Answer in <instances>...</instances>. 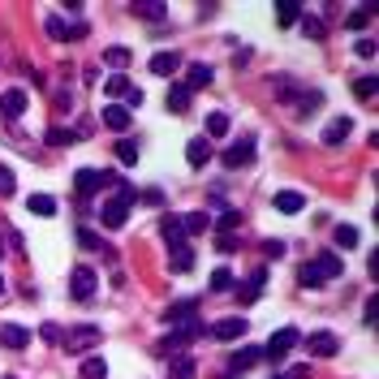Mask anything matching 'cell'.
I'll return each instance as SVG.
<instances>
[{"label":"cell","mask_w":379,"mask_h":379,"mask_svg":"<svg viewBox=\"0 0 379 379\" xmlns=\"http://www.w3.org/2000/svg\"><path fill=\"white\" fill-rule=\"evenodd\" d=\"M17 190V177H13V168L9 164H0V198H9Z\"/></svg>","instance_id":"obj_33"},{"label":"cell","mask_w":379,"mask_h":379,"mask_svg":"<svg viewBox=\"0 0 379 379\" xmlns=\"http://www.w3.org/2000/svg\"><path fill=\"white\" fill-rule=\"evenodd\" d=\"M302 31H306L311 39H323V22H319V17H306V22H302Z\"/></svg>","instance_id":"obj_45"},{"label":"cell","mask_w":379,"mask_h":379,"mask_svg":"<svg viewBox=\"0 0 379 379\" xmlns=\"http://www.w3.org/2000/svg\"><path fill=\"white\" fill-rule=\"evenodd\" d=\"M39 336H43L47 345H61V336H65V332H61L57 323H43V327H39Z\"/></svg>","instance_id":"obj_42"},{"label":"cell","mask_w":379,"mask_h":379,"mask_svg":"<svg viewBox=\"0 0 379 379\" xmlns=\"http://www.w3.org/2000/svg\"><path fill=\"white\" fill-rule=\"evenodd\" d=\"M168 112H190V91H186L181 82L168 91Z\"/></svg>","instance_id":"obj_20"},{"label":"cell","mask_w":379,"mask_h":379,"mask_svg":"<svg viewBox=\"0 0 379 379\" xmlns=\"http://www.w3.org/2000/svg\"><path fill=\"white\" fill-rule=\"evenodd\" d=\"M220 250H224V255H233V250H237V237H224V233H220Z\"/></svg>","instance_id":"obj_49"},{"label":"cell","mask_w":379,"mask_h":379,"mask_svg":"<svg viewBox=\"0 0 379 379\" xmlns=\"http://www.w3.org/2000/svg\"><path fill=\"white\" fill-rule=\"evenodd\" d=\"M246 327H250V323H246L241 315L216 319V323H211V341H241V336H246Z\"/></svg>","instance_id":"obj_3"},{"label":"cell","mask_w":379,"mask_h":379,"mask_svg":"<svg viewBox=\"0 0 379 379\" xmlns=\"http://www.w3.org/2000/svg\"><path fill=\"white\" fill-rule=\"evenodd\" d=\"M168 379H194V358H186V353H181V358H172L168 362Z\"/></svg>","instance_id":"obj_21"},{"label":"cell","mask_w":379,"mask_h":379,"mask_svg":"<svg viewBox=\"0 0 379 379\" xmlns=\"http://www.w3.org/2000/svg\"><path fill=\"white\" fill-rule=\"evenodd\" d=\"M73 186H78V194H95V190H104L108 186V172L104 168H78V172H73Z\"/></svg>","instance_id":"obj_4"},{"label":"cell","mask_w":379,"mask_h":379,"mask_svg":"<svg viewBox=\"0 0 379 379\" xmlns=\"http://www.w3.org/2000/svg\"><path fill=\"white\" fill-rule=\"evenodd\" d=\"M211 78H216V69H211V65H190V69H186V82H181V87H186V91L194 95V91L211 87Z\"/></svg>","instance_id":"obj_11"},{"label":"cell","mask_w":379,"mask_h":379,"mask_svg":"<svg viewBox=\"0 0 379 379\" xmlns=\"http://www.w3.org/2000/svg\"><path fill=\"white\" fill-rule=\"evenodd\" d=\"M43 31H47V35H52L57 43H65V39H69V27H65V22H61L57 13H47V17H43Z\"/></svg>","instance_id":"obj_27"},{"label":"cell","mask_w":379,"mask_h":379,"mask_svg":"<svg viewBox=\"0 0 379 379\" xmlns=\"http://www.w3.org/2000/svg\"><path fill=\"white\" fill-rule=\"evenodd\" d=\"M99 336H104V332H99L95 323H82V327H73V332H69L61 345H69V349H95V345H99Z\"/></svg>","instance_id":"obj_8"},{"label":"cell","mask_w":379,"mask_h":379,"mask_svg":"<svg viewBox=\"0 0 379 379\" xmlns=\"http://www.w3.org/2000/svg\"><path fill=\"white\" fill-rule=\"evenodd\" d=\"M237 224H241V211H233V207H229V211H224V216H220V233H224V237H229V233L237 229Z\"/></svg>","instance_id":"obj_37"},{"label":"cell","mask_w":379,"mask_h":379,"mask_svg":"<svg viewBox=\"0 0 379 379\" xmlns=\"http://www.w3.org/2000/svg\"><path fill=\"white\" fill-rule=\"evenodd\" d=\"M0 345L5 349H27L31 345V332L22 323H0Z\"/></svg>","instance_id":"obj_10"},{"label":"cell","mask_w":379,"mask_h":379,"mask_svg":"<svg viewBox=\"0 0 379 379\" xmlns=\"http://www.w3.org/2000/svg\"><path fill=\"white\" fill-rule=\"evenodd\" d=\"M117 160H121V164H138V147H134L130 138L117 142Z\"/></svg>","instance_id":"obj_36"},{"label":"cell","mask_w":379,"mask_h":379,"mask_svg":"<svg viewBox=\"0 0 379 379\" xmlns=\"http://www.w3.org/2000/svg\"><path fill=\"white\" fill-rule=\"evenodd\" d=\"M224 289H233V272L229 267H216L211 272V293H224Z\"/></svg>","instance_id":"obj_32"},{"label":"cell","mask_w":379,"mask_h":379,"mask_svg":"<svg viewBox=\"0 0 379 379\" xmlns=\"http://www.w3.org/2000/svg\"><path fill=\"white\" fill-rule=\"evenodd\" d=\"M250 160H255V138H237L229 151H224V168H241V164H250Z\"/></svg>","instance_id":"obj_5"},{"label":"cell","mask_w":379,"mask_h":379,"mask_svg":"<svg viewBox=\"0 0 379 379\" xmlns=\"http://www.w3.org/2000/svg\"><path fill=\"white\" fill-rule=\"evenodd\" d=\"M353 52H358L362 61H371V57H375V43H371V39H358V43H353Z\"/></svg>","instance_id":"obj_47"},{"label":"cell","mask_w":379,"mask_h":379,"mask_svg":"<svg viewBox=\"0 0 379 379\" xmlns=\"http://www.w3.org/2000/svg\"><path fill=\"white\" fill-rule=\"evenodd\" d=\"M263 255L267 259H285V241H263Z\"/></svg>","instance_id":"obj_46"},{"label":"cell","mask_w":379,"mask_h":379,"mask_svg":"<svg viewBox=\"0 0 379 379\" xmlns=\"http://www.w3.org/2000/svg\"><path fill=\"white\" fill-rule=\"evenodd\" d=\"M78 246L82 250H99V233L95 229H78Z\"/></svg>","instance_id":"obj_41"},{"label":"cell","mask_w":379,"mask_h":379,"mask_svg":"<svg viewBox=\"0 0 379 379\" xmlns=\"http://www.w3.org/2000/svg\"><path fill=\"white\" fill-rule=\"evenodd\" d=\"M311 267L319 272V281H323V285H327V281H336V276L345 272V267H341V255H336V250H323V255H315V259H311Z\"/></svg>","instance_id":"obj_6"},{"label":"cell","mask_w":379,"mask_h":379,"mask_svg":"<svg viewBox=\"0 0 379 379\" xmlns=\"http://www.w3.org/2000/svg\"><path fill=\"white\" fill-rule=\"evenodd\" d=\"M353 95H358V99H375V95H379V82H375V78H358V82H353Z\"/></svg>","instance_id":"obj_34"},{"label":"cell","mask_w":379,"mask_h":379,"mask_svg":"<svg viewBox=\"0 0 379 379\" xmlns=\"http://www.w3.org/2000/svg\"><path fill=\"white\" fill-rule=\"evenodd\" d=\"M104 125L108 130H130V108L125 104H104Z\"/></svg>","instance_id":"obj_17"},{"label":"cell","mask_w":379,"mask_h":379,"mask_svg":"<svg viewBox=\"0 0 379 379\" xmlns=\"http://www.w3.org/2000/svg\"><path fill=\"white\" fill-rule=\"evenodd\" d=\"M190 263H194V255L181 246V250H172V272H190Z\"/></svg>","instance_id":"obj_38"},{"label":"cell","mask_w":379,"mask_h":379,"mask_svg":"<svg viewBox=\"0 0 379 379\" xmlns=\"http://www.w3.org/2000/svg\"><path fill=\"white\" fill-rule=\"evenodd\" d=\"M297 17H302V9L293 5V0H289V5H281V9H276V22H281V27H293Z\"/></svg>","instance_id":"obj_35"},{"label":"cell","mask_w":379,"mask_h":379,"mask_svg":"<svg viewBox=\"0 0 379 379\" xmlns=\"http://www.w3.org/2000/svg\"><path fill=\"white\" fill-rule=\"evenodd\" d=\"M293 345H297V327H281V332H272V341H267V349H263V358L281 362Z\"/></svg>","instance_id":"obj_2"},{"label":"cell","mask_w":379,"mask_h":379,"mask_svg":"<svg viewBox=\"0 0 379 379\" xmlns=\"http://www.w3.org/2000/svg\"><path fill=\"white\" fill-rule=\"evenodd\" d=\"M0 259H5V237H0Z\"/></svg>","instance_id":"obj_51"},{"label":"cell","mask_w":379,"mask_h":379,"mask_svg":"<svg viewBox=\"0 0 379 379\" xmlns=\"http://www.w3.org/2000/svg\"><path fill=\"white\" fill-rule=\"evenodd\" d=\"M272 203H276V211H285V216H297V211H302V203H306V198H302L297 190H281V194L272 198Z\"/></svg>","instance_id":"obj_18"},{"label":"cell","mask_w":379,"mask_h":379,"mask_svg":"<svg viewBox=\"0 0 379 379\" xmlns=\"http://www.w3.org/2000/svg\"><path fill=\"white\" fill-rule=\"evenodd\" d=\"M186 160H190L194 168H203V164L211 160V142H207L203 134H198V138H190V142H186Z\"/></svg>","instance_id":"obj_14"},{"label":"cell","mask_w":379,"mask_h":379,"mask_svg":"<svg viewBox=\"0 0 379 379\" xmlns=\"http://www.w3.org/2000/svg\"><path fill=\"white\" fill-rule=\"evenodd\" d=\"M194 315V302H177V306L168 311V319H190Z\"/></svg>","instance_id":"obj_44"},{"label":"cell","mask_w":379,"mask_h":379,"mask_svg":"<svg viewBox=\"0 0 379 379\" xmlns=\"http://www.w3.org/2000/svg\"><path fill=\"white\" fill-rule=\"evenodd\" d=\"M125 108H142V91H138V87L125 91Z\"/></svg>","instance_id":"obj_48"},{"label":"cell","mask_w":379,"mask_h":379,"mask_svg":"<svg viewBox=\"0 0 379 379\" xmlns=\"http://www.w3.org/2000/svg\"><path fill=\"white\" fill-rule=\"evenodd\" d=\"M22 112H27V91H22V87L0 95V117H22Z\"/></svg>","instance_id":"obj_13"},{"label":"cell","mask_w":379,"mask_h":379,"mask_svg":"<svg viewBox=\"0 0 379 379\" xmlns=\"http://www.w3.org/2000/svg\"><path fill=\"white\" fill-rule=\"evenodd\" d=\"M69 138H78V134H69V130H61V125H57V130H47V142H52V147H65Z\"/></svg>","instance_id":"obj_43"},{"label":"cell","mask_w":379,"mask_h":379,"mask_svg":"<svg viewBox=\"0 0 379 379\" xmlns=\"http://www.w3.org/2000/svg\"><path fill=\"white\" fill-rule=\"evenodd\" d=\"M104 65H112V69L121 73L125 65H130V47H108V52H104Z\"/></svg>","instance_id":"obj_30"},{"label":"cell","mask_w":379,"mask_h":379,"mask_svg":"<svg viewBox=\"0 0 379 379\" xmlns=\"http://www.w3.org/2000/svg\"><path fill=\"white\" fill-rule=\"evenodd\" d=\"M263 281H267V272H255V276H250V285H241V289H237V297H241V306H246V302H255V297H259Z\"/></svg>","instance_id":"obj_23"},{"label":"cell","mask_w":379,"mask_h":379,"mask_svg":"<svg viewBox=\"0 0 379 379\" xmlns=\"http://www.w3.org/2000/svg\"><path fill=\"white\" fill-rule=\"evenodd\" d=\"M95 285H99V276H95L91 267H73V276H69V293H73V297L87 302V297L95 293Z\"/></svg>","instance_id":"obj_7"},{"label":"cell","mask_w":379,"mask_h":379,"mask_svg":"<svg viewBox=\"0 0 379 379\" xmlns=\"http://www.w3.org/2000/svg\"><path fill=\"white\" fill-rule=\"evenodd\" d=\"M224 134H229V117H224V112H211V117H207V134H203V138L211 142V138H224Z\"/></svg>","instance_id":"obj_24"},{"label":"cell","mask_w":379,"mask_h":379,"mask_svg":"<svg viewBox=\"0 0 379 379\" xmlns=\"http://www.w3.org/2000/svg\"><path fill=\"white\" fill-rule=\"evenodd\" d=\"M134 13H138V17H147V22H164L168 5H156V0H151V5H134Z\"/></svg>","instance_id":"obj_31"},{"label":"cell","mask_w":379,"mask_h":379,"mask_svg":"<svg viewBox=\"0 0 379 379\" xmlns=\"http://www.w3.org/2000/svg\"><path fill=\"white\" fill-rule=\"evenodd\" d=\"M302 289H323V281H319V272L306 263V267H302Z\"/></svg>","instance_id":"obj_40"},{"label":"cell","mask_w":379,"mask_h":379,"mask_svg":"<svg viewBox=\"0 0 379 379\" xmlns=\"http://www.w3.org/2000/svg\"><path fill=\"white\" fill-rule=\"evenodd\" d=\"M263 358V349L259 345H241V349H233V358H229V371L237 375V371H250V366H255Z\"/></svg>","instance_id":"obj_12"},{"label":"cell","mask_w":379,"mask_h":379,"mask_svg":"<svg viewBox=\"0 0 379 379\" xmlns=\"http://www.w3.org/2000/svg\"><path fill=\"white\" fill-rule=\"evenodd\" d=\"M371 27V9H358V13H349V31H366Z\"/></svg>","instance_id":"obj_39"},{"label":"cell","mask_w":379,"mask_h":379,"mask_svg":"<svg viewBox=\"0 0 379 379\" xmlns=\"http://www.w3.org/2000/svg\"><path fill=\"white\" fill-rule=\"evenodd\" d=\"M130 203H134V190L130 186H121V194L104 203V224H108V229H121V224L130 220Z\"/></svg>","instance_id":"obj_1"},{"label":"cell","mask_w":379,"mask_h":379,"mask_svg":"<svg viewBox=\"0 0 379 379\" xmlns=\"http://www.w3.org/2000/svg\"><path fill=\"white\" fill-rule=\"evenodd\" d=\"M125 91H130V82H125V73H112V78L104 82V95H108V104H112V99H125Z\"/></svg>","instance_id":"obj_25"},{"label":"cell","mask_w":379,"mask_h":379,"mask_svg":"<svg viewBox=\"0 0 379 379\" xmlns=\"http://www.w3.org/2000/svg\"><path fill=\"white\" fill-rule=\"evenodd\" d=\"M332 241H336V250H353V246H358V229H353V224H341Z\"/></svg>","instance_id":"obj_28"},{"label":"cell","mask_w":379,"mask_h":379,"mask_svg":"<svg viewBox=\"0 0 379 379\" xmlns=\"http://www.w3.org/2000/svg\"><path fill=\"white\" fill-rule=\"evenodd\" d=\"M302 375H306V371H302V366H297V371H289V375H281V379H302Z\"/></svg>","instance_id":"obj_50"},{"label":"cell","mask_w":379,"mask_h":379,"mask_svg":"<svg viewBox=\"0 0 379 379\" xmlns=\"http://www.w3.org/2000/svg\"><path fill=\"white\" fill-rule=\"evenodd\" d=\"M306 345H311V353H315V358H336V353H341V341H336V332H315Z\"/></svg>","instance_id":"obj_9"},{"label":"cell","mask_w":379,"mask_h":379,"mask_svg":"<svg viewBox=\"0 0 379 379\" xmlns=\"http://www.w3.org/2000/svg\"><path fill=\"white\" fill-rule=\"evenodd\" d=\"M82 379H108V362L104 358H87L82 362Z\"/></svg>","instance_id":"obj_29"},{"label":"cell","mask_w":379,"mask_h":379,"mask_svg":"<svg viewBox=\"0 0 379 379\" xmlns=\"http://www.w3.org/2000/svg\"><path fill=\"white\" fill-rule=\"evenodd\" d=\"M160 233H164L172 246H186V233H181V216H164V220H160Z\"/></svg>","instance_id":"obj_19"},{"label":"cell","mask_w":379,"mask_h":379,"mask_svg":"<svg viewBox=\"0 0 379 379\" xmlns=\"http://www.w3.org/2000/svg\"><path fill=\"white\" fill-rule=\"evenodd\" d=\"M5 379H13V375H5Z\"/></svg>","instance_id":"obj_53"},{"label":"cell","mask_w":379,"mask_h":379,"mask_svg":"<svg viewBox=\"0 0 379 379\" xmlns=\"http://www.w3.org/2000/svg\"><path fill=\"white\" fill-rule=\"evenodd\" d=\"M177 69H181V57L177 52H156L151 57V73H160V78H172Z\"/></svg>","instance_id":"obj_16"},{"label":"cell","mask_w":379,"mask_h":379,"mask_svg":"<svg viewBox=\"0 0 379 379\" xmlns=\"http://www.w3.org/2000/svg\"><path fill=\"white\" fill-rule=\"evenodd\" d=\"M349 134H353V121H349V117H336V121L323 130V142H327V147H341Z\"/></svg>","instance_id":"obj_15"},{"label":"cell","mask_w":379,"mask_h":379,"mask_svg":"<svg viewBox=\"0 0 379 379\" xmlns=\"http://www.w3.org/2000/svg\"><path fill=\"white\" fill-rule=\"evenodd\" d=\"M35 216H57V198L52 194H31V203H27Z\"/></svg>","instance_id":"obj_22"},{"label":"cell","mask_w":379,"mask_h":379,"mask_svg":"<svg viewBox=\"0 0 379 379\" xmlns=\"http://www.w3.org/2000/svg\"><path fill=\"white\" fill-rule=\"evenodd\" d=\"M207 216L203 211H190V216H181V233H207Z\"/></svg>","instance_id":"obj_26"},{"label":"cell","mask_w":379,"mask_h":379,"mask_svg":"<svg viewBox=\"0 0 379 379\" xmlns=\"http://www.w3.org/2000/svg\"><path fill=\"white\" fill-rule=\"evenodd\" d=\"M0 293H5V276H0Z\"/></svg>","instance_id":"obj_52"}]
</instances>
